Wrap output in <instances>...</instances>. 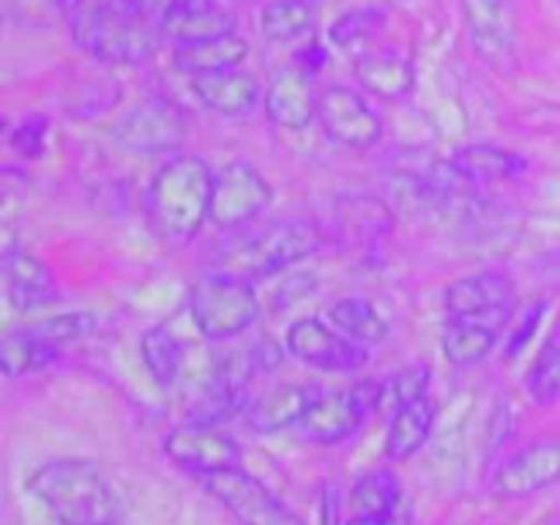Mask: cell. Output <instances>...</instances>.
Segmentation results:
<instances>
[{"instance_id":"obj_1","label":"cell","mask_w":560,"mask_h":525,"mask_svg":"<svg viewBox=\"0 0 560 525\" xmlns=\"http://www.w3.org/2000/svg\"><path fill=\"white\" fill-rule=\"evenodd\" d=\"M63 16L77 47L109 66L145 63L167 38L145 0H66Z\"/></svg>"},{"instance_id":"obj_2","label":"cell","mask_w":560,"mask_h":525,"mask_svg":"<svg viewBox=\"0 0 560 525\" xmlns=\"http://www.w3.org/2000/svg\"><path fill=\"white\" fill-rule=\"evenodd\" d=\"M31 492L60 525H118L124 503L102 468L82 457H58L38 465Z\"/></svg>"},{"instance_id":"obj_3","label":"cell","mask_w":560,"mask_h":525,"mask_svg":"<svg viewBox=\"0 0 560 525\" xmlns=\"http://www.w3.org/2000/svg\"><path fill=\"white\" fill-rule=\"evenodd\" d=\"M213 170L200 156H173L148 184L142 206L153 233L167 244H189L211 222Z\"/></svg>"},{"instance_id":"obj_4","label":"cell","mask_w":560,"mask_h":525,"mask_svg":"<svg viewBox=\"0 0 560 525\" xmlns=\"http://www.w3.org/2000/svg\"><path fill=\"white\" fill-rule=\"evenodd\" d=\"M98 328L93 312H63L38 323L9 328L0 339V370L5 377H25L47 370L69 345L91 337Z\"/></svg>"},{"instance_id":"obj_5","label":"cell","mask_w":560,"mask_h":525,"mask_svg":"<svg viewBox=\"0 0 560 525\" xmlns=\"http://www.w3.org/2000/svg\"><path fill=\"white\" fill-rule=\"evenodd\" d=\"M326 241V230L317 222H306V219L271 222L233 246V252L228 255L230 266L224 271L238 273V277H273V273L317 255Z\"/></svg>"},{"instance_id":"obj_6","label":"cell","mask_w":560,"mask_h":525,"mask_svg":"<svg viewBox=\"0 0 560 525\" xmlns=\"http://www.w3.org/2000/svg\"><path fill=\"white\" fill-rule=\"evenodd\" d=\"M189 312L208 339H233L260 317V299L244 277L217 271L191 288Z\"/></svg>"},{"instance_id":"obj_7","label":"cell","mask_w":560,"mask_h":525,"mask_svg":"<svg viewBox=\"0 0 560 525\" xmlns=\"http://www.w3.org/2000/svg\"><path fill=\"white\" fill-rule=\"evenodd\" d=\"M372 413H381V381H361L342 392H315L299 430L315 443H339Z\"/></svg>"},{"instance_id":"obj_8","label":"cell","mask_w":560,"mask_h":525,"mask_svg":"<svg viewBox=\"0 0 560 525\" xmlns=\"http://www.w3.org/2000/svg\"><path fill=\"white\" fill-rule=\"evenodd\" d=\"M514 310H517V288L512 277L501 271H479L454 279L443 293V317L485 323L498 331H506Z\"/></svg>"},{"instance_id":"obj_9","label":"cell","mask_w":560,"mask_h":525,"mask_svg":"<svg viewBox=\"0 0 560 525\" xmlns=\"http://www.w3.org/2000/svg\"><path fill=\"white\" fill-rule=\"evenodd\" d=\"M200 479L206 490L219 503H224V509L241 525H301V520L257 476L246 474L241 465L206 474Z\"/></svg>"},{"instance_id":"obj_10","label":"cell","mask_w":560,"mask_h":525,"mask_svg":"<svg viewBox=\"0 0 560 525\" xmlns=\"http://www.w3.org/2000/svg\"><path fill=\"white\" fill-rule=\"evenodd\" d=\"M317 120L328 140L350 151H370L383 140V120L355 88L328 85L317 93Z\"/></svg>"},{"instance_id":"obj_11","label":"cell","mask_w":560,"mask_h":525,"mask_svg":"<svg viewBox=\"0 0 560 525\" xmlns=\"http://www.w3.org/2000/svg\"><path fill=\"white\" fill-rule=\"evenodd\" d=\"M273 189L266 175L249 162H230L213 173L211 222L217 228L233 230L260 217L271 202Z\"/></svg>"},{"instance_id":"obj_12","label":"cell","mask_w":560,"mask_h":525,"mask_svg":"<svg viewBox=\"0 0 560 525\" xmlns=\"http://www.w3.org/2000/svg\"><path fill=\"white\" fill-rule=\"evenodd\" d=\"M284 345H288L290 355H295L304 364L317 366V370L353 372L370 359V350L364 345L348 339L323 317H301V320H295L288 328Z\"/></svg>"},{"instance_id":"obj_13","label":"cell","mask_w":560,"mask_h":525,"mask_svg":"<svg viewBox=\"0 0 560 525\" xmlns=\"http://www.w3.org/2000/svg\"><path fill=\"white\" fill-rule=\"evenodd\" d=\"M186 135L184 115L178 107L162 98L137 104L135 109L124 115L115 126V137L120 145L140 156H159V153H173Z\"/></svg>"},{"instance_id":"obj_14","label":"cell","mask_w":560,"mask_h":525,"mask_svg":"<svg viewBox=\"0 0 560 525\" xmlns=\"http://www.w3.org/2000/svg\"><path fill=\"white\" fill-rule=\"evenodd\" d=\"M463 9L476 55L492 69L512 66L517 52V20L512 0H465Z\"/></svg>"},{"instance_id":"obj_15","label":"cell","mask_w":560,"mask_h":525,"mask_svg":"<svg viewBox=\"0 0 560 525\" xmlns=\"http://www.w3.org/2000/svg\"><path fill=\"white\" fill-rule=\"evenodd\" d=\"M560 481V441H536L498 468L492 492L498 498H528Z\"/></svg>"},{"instance_id":"obj_16","label":"cell","mask_w":560,"mask_h":525,"mask_svg":"<svg viewBox=\"0 0 560 525\" xmlns=\"http://www.w3.org/2000/svg\"><path fill=\"white\" fill-rule=\"evenodd\" d=\"M317 93L320 91H315V74L301 69L293 60L268 80L262 107L273 126L301 131L317 118Z\"/></svg>"},{"instance_id":"obj_17","label":"cell","mask_w":560,"mask_h":525,"mask_svg":"<svg viewBox=\"0 0 560 525\" xmlns=\"http://www.w3.org/2000/svg\"><path fill=\"white\" fill-rule=\"evenodd\" d=\"M164 452L173 463H178L180 468H189L197 476L235 468L241 459V448L233 438L224 435L219 427L200 424H189L170 432L164 438Z\"/></svg>"},{"instance_id":"obj_18","label":"cell","mask_w":560,"mask_h":525,"mask_svg":"<svg viewBox=\"0 0 560 525\" xmlns=\"http://www.w3.org/2000/svg\"><path fill=\"white\" fill-rule=\"evenodd\" d=\"M3 293L14 310L33 312L58 299V279L52 268L27 249H5L0 260Z\"/></svg>"},{"instance_id":"obj_19","label":"cell","mask_w":560,"mask_h":525,"mask_svg":"<svg viewBox=\"0 0 560 525\" xmlns=\"http://www.w3.org/2000/svg\"><path fill=\"white\" fill-rule=\"evenodd\" d=\"M164 36L175 44L206 42L235 33V14L219 0H167L162 9Z\"/></svg>"},{"instance_id":"obj_20","label":"cell","mask_w":560,"mask_h":525,"mask_svg":"<svg viewBox=\"0 0 560 525\" xmlns=\"http://www.w3.org/2000/svg\"><path fill=\"white\" fill-rule=\"evenodd\" d=\"M191 93L197 96V102L206 104L213 113L244 115L260 102V82L238 66V69L208 71V74L191 77Z\"/></svg>"},{"instance_id":"obj_21","label":"cell","mask_w":560,"mask_h":525,"mask_svg":"<svg viewBox=\"0 0 560 525\" xmlns=\"http://www.w3.org/2000/svg\"><path fill=\"white\" fill-rule=\"evenodd\" d=\"M355 77L364 91L377 98H386V102L410 96L416 88L413 63L397 49H370L366 55H361L355 63Z\"/></svg>"},{"instance_id":"obj_22","label":"cell","mask_w":560,"mask_h":525,"mask_svg":"<svg viewBox=\"0 0 560 525\" xmlns=\"http://www.w3.org/2000/svg\"><path fill=\"white\" fill-rule=\"evenodd\" d=\"M448 162L476 186L514 180L528 170V162L517 151L492 145V142H470V145L457 148Z\"/></svg>"},{"instance_id":"obj_23","label":"cell","mask_w":560,"mask_h":525,"mask_svg":"<svg viewBox=\"0 0 560 525\" xmlns=\"http://www.w3.org/2000/svg\"><path fill=\"white\" fill-rule=\"evenodd\" d=\"M246 58H249L246 38H241L238 33H228V36L206 38V42L178 44L173 52V66L180 74L197 77L208 71L238 69Z\"/></svg>"},{"instance_id":"obj_24","label":"cell","mask_w":560,"mask_h":525,"mask_svg":"<svg viewBox=\"0 0 560 525\" xmlns=\"http://www.w3.org/2000/svg\"><path fill=\"white\" fill-rule=\"evenodd\" d=\"M312 394H315V388L293 386V383L273 388L249 405L246 421L255 432H282L290 427H299L306 408H310Z\"/></svg>"},{"instance_id":"obj_25","label":"cell","mask_w":560,"mask_h":525,"mask_svg":"<svg viewBox=\"0 0 560 525\" xmlns=\"http://www.w3.org/2000/svg\"><path fill=\"white\" fill-rule=\"evenodd\" d=\"M501 337L503 331L485 326V323L463 320V317H443V355H446L448 364L459 366V370L481 364L495 350Z\"/></svg>"},{"instance_id":"obj_26","label":"cell","mask_w":560,"mask_h":525,"mask_svg":"<svg viewBox=\"0 0 560 525\" xmlns=\"http://www.w3.org/2000/svg\"><path fill=\"white\" fill-rule=\"evenodd\" d=\"M438 419V405L430 397H421L405 408L394 410L386 435V457L394 463H405L413 457L430 438Z\"/></svg>"},{"instance_id":"obj_27","label":"cell","mask_w":560,"mask_h":525,"mask_svg":"<svg viewBox=\"0 0 560 525\" xmlns=\"http://www.w3.org/2000/svg\"><path fill=\"white\" fill-rule=\"evenodd\" d=\"M323 0H271L260 14V33L271 44H293L315 27Z\"/></svg>"},{"instance_id":"obj_28","label":"cell","mask_w":560,"mask_h":525,"mask_svg":"<svg viewBox=\"0 0 560 525\" xmlns=\"http://www.w3.org/2000/svg\"><path fill=\"white\" fill-rule=\"evenodd\" d=\"M337 233L348 244H370L392 230V213L370 197H350L337 208Z\"/></svg>"},{"instance_id":"obj_29","label":"cell","mask_w":560,"mask_h":525,"mask_svg":"<svg viewBox=\"0 0 560 525\" xmlns=\"http://www.w3.org/2000/svg\"><path fill=\"white\" fill-rule=\"evenodd\" d=\"M328 323L353 342L372 348L388 337V323L372 301L366 299H339L328 310Z\"/></svg>"},{"instance_id":"obj_30","label":"cell","mask_w":560,"mask_h":525,"mask_svg":"<svg viewBox=\"0 0 560 525\" xmlns=\"http://www.w3.org/2000/svg\"><path fill=\"white\" fill-rule=\"evenodd\" d=\"M353 517H388L402 509V485L394 470H370L350 492Z\"/></svg>"},{"instance_id":"obj_31","label":"cell","mask_w":560,"mask_h":525,"mask_svg":"<svg viewBox=\"0 0 560 525\" xmlns=\"http://www.w3.org/2000/svg\"><path fill=\"white\" fill-rule=\"evenodd\" d=\"M140 355L153 381L164 388L173 386L180 377V372H184V350H180V342L162 326L148 328L142 334Z\"/></svg>"},{"instance_id":"obj_32","label":"cell","mask_w":560,"mask_h":525,"mask_svg":"<svg viewBox=\"0 0 560 525\" xmlns=\"http://www.w3.org/2000/svg\"><path fill=\"white\" fill-rule=\"evenodd\" d=\"M525 386L536 405L560 402V328H552L536 359L530 361L525 372Z\"/></svg>"},{"instance_id":"obj_33","label":"cell","mask_w":560,"mask_h":525,"mask_svg":"<svg viewBox=\"0 0 560 525\" xmlns=\"http://www.w3.org/2000/svg\"><path fill=\"white\" fill-rule=\"evenodd\" d=\"M427 388H430V366L419 364L397 370L381 381V410L394 413V410L427 397Z\"/></svg>"},{"instance_id":"obj_34","label":"cell","mask_w":560,"mask_h":525,"mask_svg":"<svg viewBox=\"0 0 560 525\" xmlns=\"http://www.w3.org/2000/svg\"><path fill=\"white\" fill-rule=\"evenodd\" d=\"M386 25V11L377 5H364V9H350L334 20L328 38L337 47H350V44L370 42L377 36V31Z\"/></svg>"},{"instance_id":"obj_35","label":"cell","mask_w":560,"mask_h":525,"mask_svg":"<svg viewBox=\"0 0 560 525\" xmlns=\"http://www.w3.org/2000/svg\"><path fill=\"white\" fill-rule=\"evenodd\" d=\"M9 145L14 148L16 156H42L44 145H47V118L44 115H27V118H22L9 131Z\"/></svg>"},{"instance_id":"obj_36","label":"cell","mask_w":560,"mask_h":525,"mask_svg":"<svg viewBox=\"0 0 560 525\" xmlns=\"http://www.w3.org/2000/svg\"><path fill=\"white\" fill-rule=\"evenodd\" d=\"M541 315H545V301L534 304V310H530L528 315H525V320L520 323V326L512 331V339H509V348H506L509 355H517L520 350H523L525 345L530 342V337H534L536 326H539V323H541Z\"/></svg>"},{"instance_id":"obj_37","label":"cell","mask_w":560,"mask_h":525,"mask_svg":"<svg viewBox=\"0 0 560 525\" xmlns=\"http://www.w3.org/2000/svg\"><path fill=\"white\" fill-rule=\"evenodd\" d=\"M326 60H328V52L323 49V44L317 42H310L306 47H301L299 55H295V63H299L301 69L310 71V74H317V71L326 66Z\"/></svg>"},{"instance_id":"obj_38","label":"cell","mask_w":560,"mask_h":525,"mask_svg":"<svg viewBox=\"0 0 560 525\" xmlns=\"http://www.w3.org/2000/svg\"><path fill=\"white\" fill-rule=\"evenodd\" d=\"M408 523H410V514L405 512L402 506L399 512L388 514V517H353L345 525H408Z\"/></svg>"},{"instance_id":"obj_39","label":"cell","mask_w":560,"mask_h":525,"mask_svg":"<svg viewBox=\"0 0 560 525\" xmlns=\"http://www.w3.org/2000/svg\"><path fill=\"white\" fill-rule=\"evenodd\" d=\"M219 3H222V0H219Z\"/></svg>"}]
</instances>
